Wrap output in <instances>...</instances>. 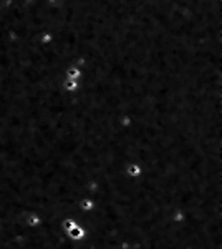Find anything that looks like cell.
<instances>
[{"instance_id":"obj_4","label":"cell","mask_w":222,"mask_h":249,"mask_svg":"<svg viewBox=\"0 0 222 249\" xmlns=\"http://www.w3.org/2000/svg\"><path fill=\"white\" fill-rule=\"evenodd\" d=\"M28 223H30L32 226H38V224H40V218H38V216H35V214H32V216H30V219H28Z\"/></svg>"},{"instance_id":"obj_2","label":"cell","mask_w":222,"mask_h":249,"mask_svg":"<svg viewBox=\"0 0 222 249\" xmlns=\"http://www.w3.org/2000/svg\"><path fill=\"white\" fill-rule=\"evenodd\" d=\"M128 173L131 174L133 178H136V176H139V174H141V168H139L138 165H131V166L128 168Z\"/></svg>"},{"instance_id":"obj_3","label":"cell","mask_w":222,"mask_h":249,"mask_svg":"<svg viewBox=\"0 0 222 249\" xmlns=\"http://www.w3.org/2000/svg\"><path fill=\"white\" fill-rule=\"evenodd\" d=\"M93 206H95V203L91 199H85L83 203H81V209H85V211H91Z\"/></svg>"},{"instance_id":"obj_1","label":"cell","mask_w":222,"mask_h":249,"mask_svg":"<svg viewBox=\"0 0 222 249\" xmlns=\"http://www.w3.org/2000/svg\"><path fill=\"white\" fill-rule=\"evenodd\" d=\"M68 234H70V238L71 239H75V241H78V239H83L85 238V229L81 228V226H78V224H75L71 229H68Z\"/></svg>"}]
</instances>
